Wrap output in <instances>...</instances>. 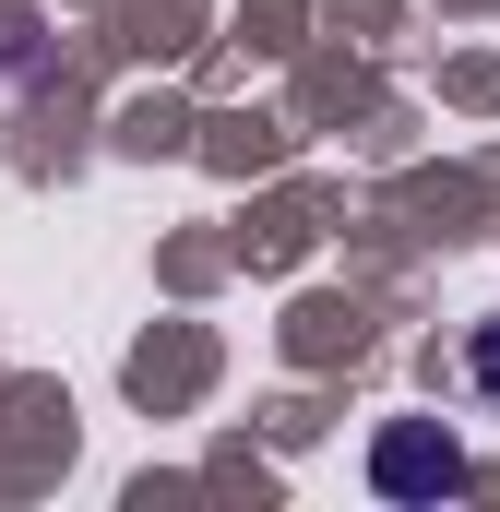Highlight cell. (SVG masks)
<instances>
[{
    "instance_id": "cell-2",
    "label": "cell",
    "mask_w": 500,
    "mask_h": 512,
    "mask_svg": "<svg viewBox=\"0 0 500 512\" xmlns=\"http://www.w3.org/2000/svg\"><path fill=\"white\" fill-rule=\"evenodd\" d=\"M465 370H477V382L500 393V322H489V334H477V346H465Z\"/></svg>"
},
{
    "instance_id": "cell-1",
    "label": "cell",
    "mask_w": 500,
    "mask_h": 512,
    "mask_svg": "<svg viewBox=\"0 0 500 512\" xmlns=\"http://www.w3.org/2000/svg\"><path fill=\"white\" fill-rule=\"evenodd\" d=\"M370 477L393 501H453V489H465V453H453V429H381Z\"/></svg>"
}]
</instances>
